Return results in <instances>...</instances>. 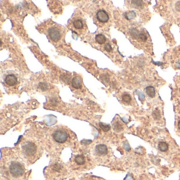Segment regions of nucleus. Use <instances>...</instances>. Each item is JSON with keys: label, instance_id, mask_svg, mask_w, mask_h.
<instances>
[{"label": "nucleus", "instance_id": "f257e3e1", "mask_svg": "<svg viewBox=\"0 0 180 180\" xmlns=\"http://www.w3.org/2000/svg\"><path fill=\"white\" fill-rule=\"evenodd\" d=\"M10 173L13 176L18 177L23 174L24 168L18 162H14L11 163L9 167Z\"/></svg>", "mask_w": 180, "mask_h": 180}, {"label": "nucleus", "instance_id": "f03ea898", "mask_svg": "<svg viewBox=\"0 0 180 180\" xmlns=\"http://www.w3.org/2000/svg\"><path fill=\"white\" fill-rule=\"evenodd\" d=\"M53 137L55 142L59 143H63L67 140L68 134L65 131L62 129H58L53 133Z\"/></svg>", "mask_w": 180, "mask_h": 180}, {"label": "nucleus", "instance_id": "7ed1b4c3", "mask_svg": "<svg viewBox=\"0 0 180 180\" xmlns=\"http://www.w3.org/2000/svg\"><path fill=\"white\" fill-rule=\"evenodd\" d=\"M48 34L50 39L54 42H57L59 41L61 37V34L60 30L57 27H52L48 30Z\"/></svg>", "mask_w": 180, "mask_h": 180}, {"label": "nucleus", "instance_id": "20e7f679", "mask_svg": "<svg viewBox=\"0 0 180 180\" xmlns=\"http://www.w3.org/2000/svg\"><path fill=\"white\" fill-rule=\"evenodd\" d=\"M23 151L28 156H33L37 152V146L32 142H27L23 146Z\"/></svg>", "mask_w": 180, "mask_h": 180}, {"label": "nucleus", "instance_id": "39448f33", "mask_svg": "<svg viewBox=\"0 0 180 180\" xmlns=\"http://www.w3.org/2000/svg\"><path fill=\"white\" fill-rule=\"evenodd\" d=\"M96 18L99 22L105 23L108 21L109 16L105 11L99 10L97 13Z\"/></svg>", "mask_w": 180, "mask_h": 180}, {"label": "nucleus", "instance_id": "423d86ee", "mask_svg": "<svg viewBox=\"0 0 180 180\" xmlns=\"http://www.w3.org/2000/svg\"><path fill=\"white\" fill-rule=\"evenodd\" d=\"M5 83L9 86H13L16 84L18 82V79L13 74L9 75L5 77Z\"/></svg>", "mask_w": 180, "mask_h": 180}, {"label": "nucleus", "instance_id": "0eeeda50", "mask_svg": "<svg viewBox=\"0 0 180 180\" xmlns=\"http://www.w3.org/2000/svg\"><path fill=\"white\" fill-rule=\"evenodd\" d=\"M96 152L99 155H104L107 153L108 149L104 144H99L96 147Z\"/></svg>", "mask_w": 180, "mask_h": 180}, {"label": "nucleus", "instance_id": "6e6552de", "mask_svg": "<svg viewBox=\"0 0 180 180\" xmlns=\"http://www.w3.org/2000/svg\"><path fill=\"white\" fill-rule=\"evenodd\" d=\"M72 86L76 89H80L81 88V78L79 76L75 77L71 81Z\"/></svg>", "mask_w": 180, "mask_h": 180}, {"label": "nucleus", "instance_id": "1a4fd4ad", "mask_svg": "<svg viewBox=\"0 0 180 180\" xmlns=\"http://www.w3.org/2000/svg\"><path fill=\"white\" fill-rule=\"evenodd\" d=\"M158 149L160 151L165 152L169 149V145L165 142H159L158 144Z\"/></svg>", "mask_w": 180, "mask_h": 180}, {"label": "nucleus", "instance_id": "9d476101", "mask_svg": "<svg viewBox=\"0 0 180 180\" xmlns=\"http://www.w3.org/2000/svg\"><path fill=\"white\" fill-rule=\"evenodd\" d=\"M146 94L151 98H153L155 95V88L153 86H148L145 88Z\"/></svg>", "mask_w": 180, "mask_h": 180}, {"label": "nucleus", "instance_id": "9b49d317", "mask_svg": "<svg viewBox=\"0 0 180 180\" xmlns=\"http://www.w3.org/2000/svg\"><path fill=\"white\" fill-rule=\"evenodd\" d=\"M95 40L96 42L100 45L104 43L106 41V38L103 34H98L96 35V36L95 37Z\"/></svg>", "mask_w": 180, "mask_h": 180}, {"label": "nucleus", "instance_id": "f8f14e48", "mask_svg": "<svg viewBox=\"0 0 180 180\" xmlns=\"http://www.w3.org/2000/svg\"><path fill=\"white\" fill-rule=\"evenodd\" d=\"M73 24L74 27L77 29H82L84 26V24L80 19L75 20L73 22Z\"/></svg>", "mask_w": 180, "mask_h": 180}, {"label": "nucleus", "instance_id": "ddd939ff", "mask_svg": "<svg viewBox=\"0 0 180 180\" xmlns=\"http://www.w3.org/2000/svg\"><path fill=\"white\" fill-rule=\"evenodd\" d=\"M75 161L78 165H84L85 163V159L83 155H78L75 157Z\"/></svg>", "mask_w": 180, "mask_h": 180}, {"label": "nucleus", "instance_id": "4468645a", "mask_svg": "<svg viewBox=\"0 0 180 180\" xmlns=\"http://www.w3.org/2000/svg\"><path fill=\"white\" fill-rule=\"evenodd\" d=\"M136 16V14L134 11H131L128 12H126L125 14V17L128 20L133 19L135 18Z\"/></svg>", "mask_w": 180, "mask_h": 180}, {"label": "nucleus", "instance_id": "2eb2a0df", "mask_svg": "<svg viewBox=\"0 0 180 180\" xmlns=\"http://www.w3.org/2000/svg\"><path fill=\"white\" fill-rule=\"evenodd\" d=\"M139 33H140L136 28H133V29H131V30L130 31V34H131V36L134 39H138Z\"/></svg>", "mask_w": 180, "mask_h": 180}, {"label": "nucleus", "instance_id": "dca6fc26", "mask_svg": "<svg viewBox=\"0 0 180 180\" xmlns=\"http://www.w3.org/2000/svg\"><path fill=\"white\" fill-rule=\"evenodd\" d=\"M113 129L116 132H120L123 129V127L119 122H116L113 124Z\"/></svg>", "mask_w": 180, "mask_h": 180}, {"label": "nucleus", "instance_id": "f3484780", "mask_svg": "<svg viewBox=\"0 0 180 180\" xmlns=\"http://www.w3.org/2000/svg\"><path fill=\"white\" fill-rule=\"evenodd\" d=\"M99 127H100L102 130L105 132L110 131V125H106L102 123H99Z\"/></svg>", "mask_w": 180, "mask_h": 180}, {"label": "nucleus", "instance_id": "a211bd4d", "mask_svg": "<svg viewBox=\"0 0 180 180\" xmlns=\"http://www.w3.org/2000/svg\"><path fill=\"white\" fill-rule=\"evenodd\" d=\"M132 2L136 8H142L143 6L144 3L142 1H132Z\"/></svg>", "mask_w": 180, "mask_h": 180}, {"label": "nucleus", "instance_id": "6ab92c4d", "mask_svg": "<svg viewBox=\"0 0 180 180\" xmlns=\"http://www.w3.org/2000/svg\"><path fill=\"white\" fill-rule=\"evenodd\" d=\"M122 100L124 102L126 103H130L132 100V98L131 96L128 94H124L122 96Z\"/></svg>", "mask_w": 180, "mask_h": 180}, {"label": "nucleus", "instance_id": "aec40b11", "mask_svg": "<svg viewBox=\"0 0 180 180\" xmlns=\"http://www.w3.org/2000/svg\"><path fill=\"white\" fill-rule=\"evenodd\" d=\"M153 116L154 118H155V120H159V119L161 118L160 112L157 110H155V111L153 112Z\"/></svg>", "mask_w": 180, "mask_h": 180}, {"label": "nucleus", "instance_id": "412c9836", "mask_svg": "<svg viewBox=\"0 0 180 180\" xmlns=\"http://www.w3.org/2000/svg\"><path fill=\"white\" fill-rule=\"evenodd\" d=\"M62 79H63V81L66 84H69L70 82V76H69L68 75H64V76H63Z\"/></svg>", "mask_w": 180, "mask_h": 180}, {"label": "nucleus", "instance_id": "4be33fe9", "mask_svg": "<svg viewBox=\"0 0 180 180\" xmlns=\"http://www.w3.org/2000/svg\"><path fill=\"white\" fill-rule=\"evenodd\" d=\"M138 38L141 40V41H143V42L146 41V40L147 39L146 34H145V33H142V32H141V33H139V37H138Z\"/></svg>", "mask_w": 180, "mask_h": 180}, {"label": "nucleus", "instance_id": "5701e85b", "mask_svg": "<svg viewBox=\"0 0 180 180\" xmlns=\"http://www.w3.org/2000/svg\"><path fill=\"white\" fill-rule=\"evenodd\" d=\"M39 88L40 89H41L43 91H45L47 90V85L46 83H40L39 84Z\"/></svg>", "mask_w": 180, "mask_h": 180}, {"label": "nucleus", "instance_id": "b1692460", "mask_svg": "<svg viewBox=\"0 0 180 180\" xmlns=\"http://www.w3.org/2000/svg\"><path fill=\"white\" fill-rule=\"evenodd\" d=\"M105 49L106 50V51L107 52H110L112 50V48L109 43H107V44H106L105 46Z\"/></svg>", "mask_w": 180, "mask_h": 180}, {"label": "nucleus", "instance_id": "393cba45", "mask_svg": "<svg viewBox=\"0 0 180 180\" xmlns=\"http://www.w3.org/2000/svg\"><path fill=\"white\" fill-rule=\"evenodd\" d=\"M138 96H139V99L141 101H144L145 100V96L143 93L141 92H138Z\"/></svg>", "mask_w": 180, "mask_h": 180}, {"label": "nucleus", "instance_id": "a878e982", "mask_svg": "<svg viewBox=\"0 0 180 180\" xmlns=\"http://www.w3.org/2000/svg\"><path fill=\"white\" fill-rule=\"evenodd\" d=\"M175 9L178 12H180V1H178L175 4Z\"/></svg>", "mask_w": 180, "mask_h": 180}, {"label": "nucleus", "instance_id": "bb28decb", "mask_svg": "<svg viewBox=\"0 0 180 180\" xmlns=\"http://www.w3.org/2000/svg\"><path fill=\"white\" fill-rule=\"evenodd\" d=\"M124 147H125V148L126 150L127 151H129L131 149V147H130V146L128 145V144H125V145H124Z\"/></svg>", "mask_w": 180, "mask_h": 180}, {"label": "nucleus", "instance_id": "cd10ccee", "mask_svg": "<svg viewBox=\"0 0 180 180\" xmlns=\"http://www.w3.org/2000/svg\"><path fill=\"white\" fill-rule=\"evenodd\" d=\"M178 128H179L180 129V121H179V122H178Z\"/></svg>", "mask_w": 180, "mask_h": 180}]
</instances>
